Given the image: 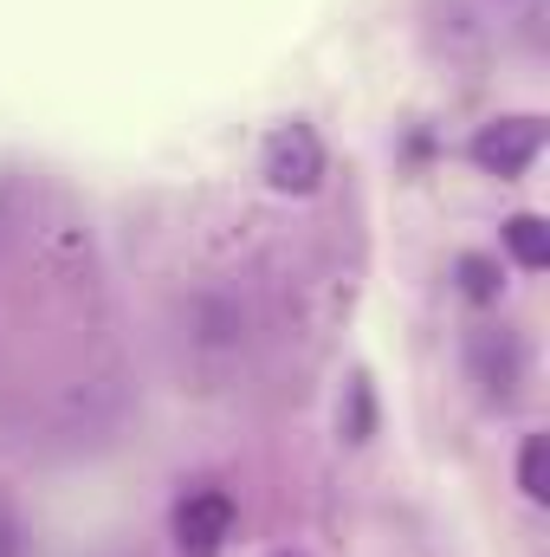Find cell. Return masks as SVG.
<instances>
[{"label": "cell", "instance_id": "obj_7", "mask_svg": "<svg viewBox=\"0 0 550 557\" xmlns=\"http://www.w3.org/2000/svg\"><path fill=\"white\" fill-rule=\"evenodd\" d=\"M518 486L532 499H545V434H525V447H518Z\"/></svg>", "mask_w": 550, "mask_h": 557}, {"label": "cell", "instance_id": "obj_5", "mask_svg": "<svg viewBox=\"0 0 550 557\" xmlns=\"http://www.w3.org/2000/svg\"><path fill=\"white\" fill-rule=\"evenodd\" d=\"M473 370H479V383L492 396H512V383H518V337L512 331H479L473 337Z\"/></svg>", "mask_w": 550, "mask_h": 557}, {"label": "cell", "instance_id": "obj_9", "mask_svg": "<svg viewBox=\"0 0 550 557\" xmlns=\"http://www.w3.org/2000/svg\"><path fill=\"white\" fill-rule=\"evenodd\" d=\"M278 557H298V552H278Z\"/></svg>", "mask_w": 550, "mask_h": 557}, {"label": "cell", "instance_id": "obj_6", "mask_svg": "<svg viewBox=\"0 0 550 557\" xmlns=\"http://www.w3.org/2000/svg\"><path fill=\"white\" fill-rule=\"evenodd\" d=\"M505 247H512V260H518L525 273H538V267L550 260L545 221H538V214H512V221H505Z\"/></svg>", "mask_w": 550, "mask_h": 557}, {"label": "cell", "instance_id": "obj_3", "mask_svg": "<svg viewBox=\"0 0 550 557\" xmlns=\"http://www.w3.org/2000/svg\"><path fill=\"white\" fill-rule=\"evenodd\" d=\"M227 532H234V499H227L221 486H201V493H188V499L175 506V539H182V552H195V557L221 552Z\"/></svg>", "mask_w": 550, "mask_h": 557}, {"label": "cell", "instance_id": "obj_1", "mask_svg": "<svg viewBox=\"0 0 550 557\" xmlns=\"http://www.w3.org/2000/svg\"><path fill=\"white\" fill-rule=\"evenodd\" d=\"M266 182L278 195H311L324 182V143L311 124H278L266 137Z\"/></svg>", "mask_w": 550, "mask_h": 557}, {"label": "cell", "instance_id": "obj_2", "mask_svg": "<svg viewBox=\"0 0 550 557\" xmlns=\"http://www.w3.org/2000/svg\"><path fill=\"white\" fill-rule=\"evenodd\" d=\"M538 143H545V124H538V117H492V124H479L473 156H479L492 175H518V169H532Z\"/></svg>", "mask_w": 550, "mask_h": 557}, {"label": "cell", "instance_id": "obj_8", "mask_svg": "<svg viewBox=\"0 0 550 557\" xmlns=\"http://www.w3.org/2000/svg\"><path fill=\"white\" fill-rule=\"evenodd\" d=\"M460 278H466V292H473V298H492L499 267H492V260H479V253H466V260H460Z\"/></svg>", "mask_w": 550, "mask_h": 557}, {"label": "cell", "instance_id": "obj_4", "mask_svg": "<svg viewBox=\"0 0 550 557\" xmlns=\"http://www.w3.org/2000/svg\"><path fill=\"white\" fill-rule=\"evenodd\" d=\"M188 337H195L201 350H234V344L247 337V311H240V298H227V292H201V298L188 305Z\"/></svg>", "mask_w": 550, "mask_h": 557}]
</instances>
